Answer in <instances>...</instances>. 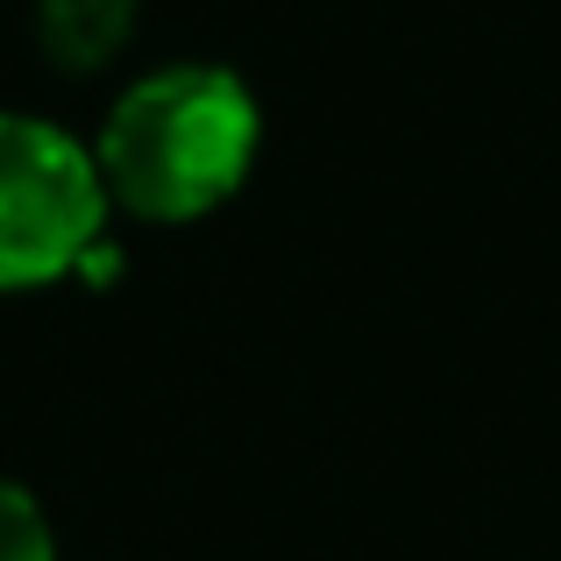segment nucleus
Returning <instances> with one entry per match:
<instances>
[{
	"label": "nucleus",
	"instance_id": "1",
	"mask_svg": "<svg viewBox=\"0 0 561 561\" xmlns=\"http://www.w3.org/2000/svg\"><path fill=\"white\" fill-rule=\"evenodd\" d=\"M107 199L142 220H199L256 164V100L220 65H171L114 100L93 150Z\"/></svg>",
	"mask_w": 561,
	"mask_h": 561
},
{
	"label": "nucleus",
	"instance_id": "2",
	"mask_svg": "<svg viewBox=\"0 0 561 561\" xmlns=\"http://www.w3.org/2000/svg\"><path fill=\"white\" fill-rule=\"evenodd\" d=\"M107 228L93 150L43 114H0V291L71 277Z\"/></svg>",
	"mask_w": 561,
	"mask_h": 561
},
{
	"label": "nucleus",
	"instance_id": "3",
	"mask_svg": "<svg viewBox=\"0 0 561 561\" xmlns=\"http://www.w3.org/2000/svg\"><path fill=\"white\" fill-rule=\"evenodd\" d=\"M136 28V0H43L36 36L65 71H100Z\"/></svg>",
	"mask_w": 561,
	"mask_h": 561
},
{
	"label": "nucleus",
	"instance_id": "4",
	"mask_svg": "<svg viewBox=\"0 0 561 561\" xmlns=\"http://www.w3.org/2000/svg\"><path fill=\"white\" fill-rule=\"evenodd\" d=\"M0 561H57V534L22 483L0 477Z\"/></svg>",
	"mask_w": 561,
	"mask_h": 561
}]
</instances>
